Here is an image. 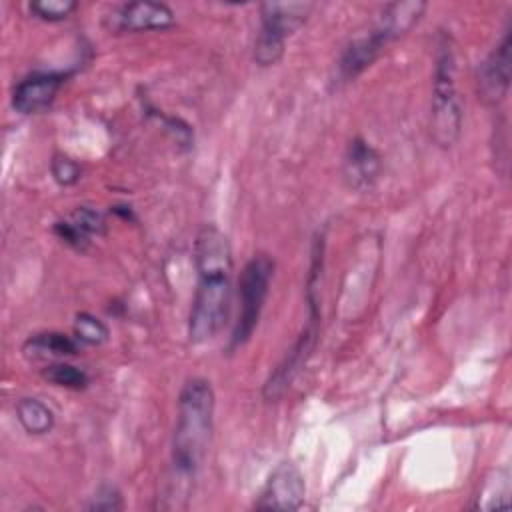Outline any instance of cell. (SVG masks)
<instances>
[{
	"instance_id": "44dd1931",
	"label": "cell",
	"mask_w": 512,
	"mask_h": 512,
	"mask_svg": "<svg viewBox=\"0 0 512 512\" xmlns=\"http://www.w3.org/2000/svg\"><path fill=\"white\" fill-rule=\"evenodd\" d=\"M122 506L124 502H122L120 490L116 486L104 484L98 488V492L92 496V502L86 508L96 512H114V510H120Z\"/></svg>"
},
{
	"instance_id": "8fae6325",
	"label": "cell",
	"mask_w": 512,
	"mask_h": 512,
	"mask_svg": "<svg viewBox=\"0 0 512 512\" xmlns=\"http://www.w3.org/2000/svg\"><path fill=\"white\" fill-rule=\"evenodd\" d=\"M174 12L164 2L138 0L122 4L114 14V30L118 32H144L166 30L174 24Z\"/></svg>"
},
{
	"instance_id": "d6986e66",
	"label": "cell",
	"mask_w": 512,
	"mask_h": 512,
	"mask_svg": "<svg viewBox=\"0 0 512 512\" xmlns=\"http://www.w3.org/2000/svg\"><path fill=\"white\" fill-rule=\"evenodd\" d=\"M80 232H84L88 238L90 236H102L106 232V220L102 216V212H98L96 208L90 206H78L70 218H68Z\"/></svg>"
},
{
	"instance_id": "8992f818",
	"label": "cell",
	"mask_w": 512,
	"mask_h": 512,
	"mask_svg": "<svg viewBox=\"0 0 512 512\" xmlns=\"http://www.w3.org/2000/svg\"><path fill=\"white\" fill-rule=\"evenodd\" d=\"M306 498V482L300 468L284 460L268 476L262 486L258 500L254 502L256 510H298Z\"/></svg>"
},
{
	"instance_id": "3957f363",
	"label": "cell",
	"mask_w": 512,
	"mask_h": 512,
	"mask_svg": "<svg viewBox=\"0 0 512 512\" xmlns=\"http://www.w3.org/2000/svg\"><path fill=\"white\" fill-rule=\"evenodd\" d=\"M462 130V106L456 90V52L452 38L442 34L436 46L434 86L430 106V134L442 148L458 142Z\"/></svg>"
},
{
	"instance_id": "52a82bcc",
	"label": "cell",
	"mask_w": 512,
	"mask_h": 512,
	"mask_svg": "<svg viewBox=\"0 0 512 512\" xmlns=\"http://www.w3.org/2000/svg\"><path fill=\"white\" fill-rule=\"evenodd\" d=\"M512 34L504 30L500 42L484 58L478 68V98L486 106H498L504 102L510 90V66H512Z\"/></svg>"
},
{
	"instance_id": "9a60e30c",
	"label": "cell",
	"mask_w": 512,
	"mask_h": 512,
	"mask_svg": "<svg viewBox=\"0 0 512 512\" xmlns=\"http://www.w3.org/2000/svg\"><path fill=\"white\" fill-rule=\"evenodd\" d=\"M16 418L20 426L32 436L48 434L56 422L52 408L34 396H24L16 402Z\"/></svg>"
},
{
	"instance_id": "7a4b0ae2",
	"label": "cell",
	"mask_w": 512,
	"mask_h": 512,
	"mask_svg": "<svg viewBox=\"0 0 512 512\" xmlns=\"http://www.w3.org/2000/svg\"><path fill=\"white\" fill-rule=\"evenodd\" d=\"M214 390L206 378L194 376L184 382L178 396V412L172 434V492H188L198 474L214 430Z\"/></svg>"
},
{
	"instance_id": "ac0fdd59",
	"label": "cell",
	"mask_w": 512,
	"mask_h": 512,
	"mask_svg": "<svg viewBox=\"0 0 512 512\" xmlns=\"http://www.w3.org/2000/svg\"><path fill=\"white\" fill-rule=\"evenodd\" d=\"M78 4L74 0H34L28 4L30 14L44 22H62L66 20Z\"/></svg>"
},
{
	"instance_id": "ba28073f",
	"label": "cell",
	"mask_w": 512,
	"mask_h": 512,
	"mask_svg": "<svg viewBox=\"0 0 512 512\" xmlns=\"http://www.w3.org/2000/svg\"><path fill=\"white\" fill-rule=\"evenodd\" d=\"M390 42H394V40L380 22H376L366 34L350 40L338 60L340 80L348 82V80H354L356 76H360L368 66H372L376 62V58L384 52V48Z\"/></svg>"
},
{
	"instance_id": "e0dca14e",
	"label": "cell",
	"mask_w": 512,
	"mask_h": 512,
	"mask_svg": "<svg viewBox=\"0 0 512 512\" xmlns=\"http://www.w3.org/2000/svg\"><path fill=\"white\" fill-rule=\"evenodd\" d=\"M110 336V330L108 326L96 318L94 314L90 312H80L76 314V320H74V338L80 342V344H88V346H100L108 340Z\"/></svg>"
},
{
	"instance_id": "2e32d148",
	"label": "cell",
	"mask_w": 512,
	"mask_h": 512,
	"mask_svg": "<svg viewBox=\"0 0 512 512\" xmlns=\"http://www.w3.org/2000/svg\"><path fill=\"white\" fill-rule=\"evenodd\" d=\"M42 376L48 382H52L54 386H62V388H70V390H84L90 382L88 374L82 368L68 364L64 360H56V362H50L48 366H44Z\"/></svg>"
},
{
	"instance_id": "30bf717a",
	"label": "cell",
	"mask_w": 512,
	"mask_h": 512,
	"mask_svg": "<svg viewBox=\"0 0 512 512\" xmlns=\"http://www.w3.org/2000/svg\"><path fill=\"white\" fill-rule=\"evenodd\" d=\"M382 170V160L380 154L360 136L352 138L348 142L344 162H342V174L346 184L352 190L366 192L370 190Z\"/></svg>"
},
{
	"instance_id": "ffe728a7",
	"label": "cell",
	"mask_w": 512,
	"mask_h": 512,
	"mask_svg": "<svg viewBox=\"0 0 512 512\" xmlns=\"http://www.w3.org/2000/svg\"><path fill=\"white\" fill-rule=\"evenodd\" d=\"M50 170H52V176L54 180L60 184V186H72L80 180V164L64 154H56L50 162Z\"/></svg>"
},
{
	"instance_id": "5b68a950",
	"label": "cell",
	"mask_w": 512,
	"mask_h": 512,
	"mask_svg": "<svg viewBox=\"0 0 512 512\" xmlns=\"http://www.w3.org/2000/svg\"><path fill=\"white\" fill-rule=\"evenodd\" d=\"M308 302V324L298 334L296 342L290 346L286 356L280 360L276 370L270 374V378L264 384V398L266 400H278L292 384V380L300 374V370L306 366L308 358L314 352V346L318 342L320 332V310H318V298H306Z\"/></svg>"
},
{
	"instance_id": "6da1fadb",
	"label": "cell",
	"mask_w": 512,
	"mask_h": 512,
	"mask_svg": "<svg viewBox=\"0 0 512 512\" xmlns=\"http://www.w3.org/2000/svg\"><path fill=\"white\" fill-rule=\"evenodd\" d=\"M198 284L188 316L192 344L212 340L226 324L232 304V250L224 232L204 226L194 242Z\"/></svg>"
},
{
	"instance_id": "7c38bea8",
	"label": "cell",
	"mask_w": 512,
	"mask_h": 512,
	"mask_svg": "<svg viewBox=\"0 0 512 512\" xmlns=\"http://www.w3.org/2000/svg\"><path fill=\"white\" fill-rule=\"evenodd\" d=\"M314 8V2H264L260 4L258 32L286 42L288 36L304 26Z\"/></svg>"
},
{
	"instance_id": "277c9868",
	"label": "cell",
	"mask_w": 512,
	"mask_h": 512,
	"mask_svg": "<svg viewBox=\"0 0 512 512\" xmlns=\"http://www.w3.org/2000/svg\"><path fill=\"white\" fill-rule=\"evenodd\" d=\"M274 276V260L268 254H254L238 278V318L230 336V348H238L254 334Z\"/></svg>"
},
{
	"instance_id": "9c48e42d",
	"label": "cell",
	"mask_w": 512,
	"mask_h": 512,
	"mask_svg": "<svg viewBox=\"0 0 512 512\" xmlns=\"http://www.w3.org/2000/svg\"><path fill=\"white\" fill-rule=\"evenodd\" d=\"M70 72H32L12 90V108L20 114H36L46 110Z\"/></svg>"
},
{
	"instance_id": "4fadbf2b",
	"label": "cell",
	"mask_w": 512,
	"mask_h": 512,
	"mask_svg": "<svg viewBox=\"0 0 512 512\" xmlns=\"http://www.w3.org/2000/svg\"><path fill=\"white\" fill-rule=\"evenodd\" d=\"M80 350V342L68 334L62 332H38L26 338L22 352L32 360H44V358H66L76 356Z\"/></svg>"
},
{
	"instance_id": "7402d4cb",
	"label": "cell",
	"mask_w": 512,
	"mask_h": 512,
	"mask_svg": "<svg viewBox=\"0 0 512 512\" xmlns=\"http://www.w3.org/2000/svg\"><path fill=\"white\" fill-rule=\"evenodd\" d=\"M54 234H56L64 244H68V246H72V248H76V250H86L88 244H90V238H88L84 232H80L68 218H66V220H58V222L54 224Z\"/></svg>"
},
{
	"instance_id": "5bb4252c",
	"label": "cell",
	"mask_w": 512,
	"mask_h": 512,
	"mask_svg": "<svg viewBox=\"0 0 512 512\" xmlns=\"http://www.w3.org/2000/svg\"><path fill=\"white\" fill-rule=\"evenodd\" d=\"M424 10H426V2H420V0L390 2L382 8L378 22L388 30L392 40H398L418 24Z\"/></svg>"
}]
</instances>
